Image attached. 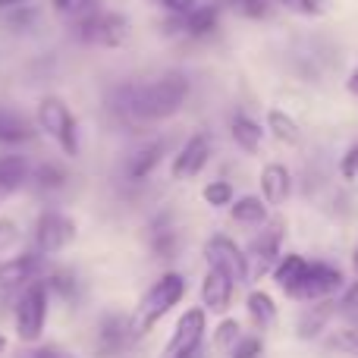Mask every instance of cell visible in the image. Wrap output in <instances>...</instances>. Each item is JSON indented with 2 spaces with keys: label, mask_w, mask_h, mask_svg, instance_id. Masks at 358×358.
Returning a JSON list of instances; mask_svg holds the SVG:
<instances>
[{
  "label": "cell",
  "mask_w": 358,
  "mask_h": 358,
  "mask_svg": "<svg viewBox=\"0 0 358 358\" xmlns=\"http://www.w3.org/2000/svg\"><path fill=\"white\" fill-rule=\"evenodd\" d=\"M69 185V170L57 161H41L31 167L29 176V189L38 192V195H57Z\"/></svg>",
  "instance_id": "cell-20"
},
{
  "label": "cell",
  "mask_w": 358,
  "mask_h": 358,
  "mask_svg": "<svg viewBox=\"0 0 358 358\" xmlns=\"http://www.w3.org/2000/svg\"><path fill=\"white\" fill-rule=\"evenodd\" d=\"M242 340V327H239V321H233V317H223L220 324H217V330H214V349L217 352H233V346Z\"/></svg>",
  "instance_id": "cell-28"
},
{
  "label": "cell",
  "mask_w": 358,
  "mask_h": 358,
  "mask_svg": "<svg viewBox=\"0 0 358 358\" xmlns=\"http://www.w3.org/2000/svg\"><path fill=\"white\" fill-rule=\"evenodd\" d=\"M273 3H280L289 13H299V16H321L324 13L321 0H273Z\"/></svg>",
  "instance_id": "cell-35"
},
{
  "label": "cell",
  "mask_w": 358,
  "mask_h": 358,
  "mask_svg": "<svg viewBox=\"0 0 358 358\" xmlns=\"http://www.w3.org/2000/svg\"><path fill=\"white\" fill-rule=\"evenodd\" d=\"M29 0H0V13H10V10H16V6H25Z\"/></svg>",
  "instance_id": "cell-39"
},
{
  "label": "cell",
  "mask_w": 358,
  "mask_h": 358,
  "mask_svg": "<svg viewBox=\"0 0 358 358\" xmlns=\"http://www.w3.org/2000/svg\"><path fill=\"white\" fill-rule=\"evenodd\" d=\"M38 136V123H31L16 107H0V145H29Z\"/></svg>",
  "instance_id": "cell-18"
},
{
  "label": "cell",
  "mask_w": 358,
  "mask_h": 358,
  "mask_svg": "<svg viewBox=\"0 0 358 358\" xmlns=\"http://www.w3.org/2000/svg\"><path fill=\"white\" fill-rule=\"evenodd\" d=\"M35 22H38V10L31 3L16 6V10L3 13V25L10 31H31V25H35Z\"/></svg>",
  "instance_id": "cell-30"
},
{
  "label": "cell",
  "mask_w": 358,
  "mask_h": 358,
  "mask_svg": "<svg viewBox=\"0 0 358 358\" xmlns=\"http://www.w3.org/2000/svg\"><path fill=\"white\" fill-rule=\"evenodd\" d=\"M267 129L273 132V138L283 145H299L302 142V129L296 126V120L283 110H271L267 113Z\"/></svg>",
  "instance_id": "cell-27"
},
{
  "label": "cell",
  "mask_w": 358,
  "mask_h": 358,
  "mask_svg": "<svg viewBox=\"0 0 358 358\" xmlns=\"http://www.w3.org/2000/svg\"><path fill=\"white\" fill-rule=\"evenodd\" d=\"M182 358H208V349H204V346H198L195 352H189V355H182Z\"/></svg>",
  "instance_id": "cell-40"
},
{
  "label": "cell",
  "mask_w": 358,
  "mask_h": 358,
  "mask_svg": "<svg viewBox=\"0 0 358 358\" xmlns=\"http://www.w3.org/2000/svg\"><path fill=\"white\" fill-rule=\"evenodd\" d=\"M182 299H185V277H182V273H176V271L164 273V277L157 280V283L142 296V302H138V311L132 315L136 334L145 336L148 330H155L157 324H161L164 317H167L170 311H173L176 305L182 302Z\"/></svg>",
  "instance_id": "cell-3"
},
{
  "label": "cell",
  "mask_w": 358,
  "mask_h": 358,
  "mask_svg": "<svg viewBox=\"0 0 358 358\" xmlns=\"http://www.w3.org/2000/svg\"><path fill=\"white\" fill-rule=\"evenodd\" d=\"M343 289V271L334 264H324V261H311L308 277L302 283L299 292V302H324V299H334Z\"/></svg>",
  "instance_id": "cell-13"
},
{
  "label": "cell",
  "mask_w": 358,
  "mask_h": 358,
  "mask_svg": "<svg viewBox=\"0 0 358 358\" xmlns=\"http://www.w3.org/2000/svg\"><path fill=\"white\" fill-rule=\"evenodd\" d=\"M340 311V302L334 299H324V302H308V308L299 315V336H317L324 327L330 324V317Z\"/></svg>",
  "instance_id": "cell-22"
},
{
  "label": "cell",
  "mask_w": 358,
  "mask_h": 358,
  "mask_svg": "<svg viewBox=\"0 0 358 358\" xmlns=\"http://www.w3.org/2000/svg\"><path fill=\"white\" fill-rule=\"evenodd\" d=\"M41 283L48 286L50 299L69 305V308H79L82 299H85V283H82V277L73 271V267H48Z\"/></svg>",
  "instance_id": "cell-16"
},
{
  "label": "cell",
  "mask_w": 358,
  "mask_h": 358,
  "mask_svg": "<svg viewBox=\"0 0 358 358\" xmlns=\"http://www.w3.org/2000/svg\"><path fill=\"white\" fill-rule=\"evenodd\" d=\"M245 311H248V317H252V324H255L258 330L271 327V324L277 321V305H273V299L267 296L264 289L248 292V299H245Z\"/></svg>",
  "instance_id": "cell-26"
},
{
  "label": "cell",
  "mask_w": 358,
  "mask_h": 358,
  "mask_svg": "<svg viewBox=\"0 0 358 358\" xmlns=\"http://www.w3.org/2000/svg\"><path fill=\"white\" fill-rule=\"evenodd\" d=\"M3 352H6V336L0 334V355H3Z\"/></svg>",
  "instance_id": "cell-42"
},
{
  "label": "cell",
  "mask_w": 358,
  "mask_h": 358,
  "mask_svg": "<svg viewBox=\"0 0 358 358\" xmlns=\"http://www.w3.org/2000/svg\"><path fill=\"white\" fill-rule=\"evenodd\" d=\"M179 245H182V239H179V227H176L173 214H170V210H161V214L151 217V223H148L151 255H155L157 261H173L179 255Z\"/></svg>",
  "instance_id": "cell-15"
},
{
  "label": "cell",
  "mask_w": 358,
  "mask_h": 358,
  "mask_svg": "<svg viewBox=\"0 0 358 358\" xmlns=\"http://www.w3.org/2000/svg\"><path fill=\"white\" fill-rule=\"evenodd\" d=\"M48 311H50V292L41 280H35L13 302V327H16V336L22 346H35L41 340L44 324H48Z\"/></svg>",
  "instance_id": "cell-4"
},
{
  "label": "cell",
  "mask_w": 358,
  "mask_h": 358,
  "mask_svg": "<svg viewBox=\"0 0 358 358\" xmlns=\"http://www.w3.org/2000/svg\"><path fill=\"white\" fill-rule=\"evenodd\" d=\"M289 192H292V176L283 164H267V167L261 170V198H264L267 204H273V208L286 204Z\"/></svg>",
  "instance_id": "cell-21"
},
{
  "label": "cell",
  "mask_w": 358,
  "mask_h": 358,
  "mask_svg": "<svg viewBox=\"0 0 358 358\" xmlns=\"http://www.w3.org/2000/svg\"><path fill=\"white\" fill-rule=\"evenodd\" d=\"M233 292H236V283L229 277H223L220 271H210L204 273L201 280V305L204 311L210 315H227L229 305H233Z\"/></svg>",
  "instance_id": "cell-17"
},
{
  "label": "cell",
  "mask_w": 358,
  "mask_h": 358,
  "mask_svg": "<svg viewBox=\"0 0 358 358\" xmlns=\"http://www.w3.org/2000/svg\"><path fill=\"white\" fill-rule=\"evenodd\" d=\"M136 340L138 334L132 317L123 311H107L98 321V330H94V352H98V358H123Z\"/></svg>",
  "instance_id": "cell-9"
},
{
  "label": "cell",
  "mask_w": 358,
  "mask_h": 358,
  "mask_svg": "<svg viewBox=\"0 0 358 358\" xmlns=\"http://www.w3.org/2000/svg\"><path fill=\"white\" fill-rule=\"evenodd\" d=\"M6 198H10V192H6V189H0V204H3Z\"/></svg>",
  "instance_id": "cell-43"
},
{
  "label": "cell",
  "mask_w": 358,
  "mask_h": 358,
  "mask_svg": "<svg viewBox=\"0 0 358 358\" xmlns=\"http://www.w3.org/2000/svg\"><path fill=\"white\" fill-rule=\"evenodd\" d=\"M73 35H76V41H82V44L117 48V44H123L126 35H129V19H126L123 13H113V10L98 6V10L73 19Z\"/></svg>",
  "instance_id": "cell-6"
},
{
  "label": "cell",
  "mask_w": 358,
  "mask_h": 358,
  "mask_svg": "<svg viewBox=\"0 0 358 358\" xmlns=\"http://www.w3.org/2000/svg\"><path fill=\"white\" fill-rule=\"evenodd\" d=\"M308 267H311V261H305L302 255H283L277 261V267H273V280H277V286L289 299H299L305 277H308Z\"/></svg>",
  "instance_id": "cell-19"
},
{
  "label": "cell",
  "mask_w": 358,
  "mask_h": 358,
  "mask_svg": "<svg viewBox=\"0 0 358 358\" xmlns=\"http://www.w3.org/2000/svg\"><path fill=\"white\" fill-rule=\"evenodd\" d=\"M50 6H54V13H60V16H66L69 22H73V19L98 10L101 0H50Z\"/></svg>",
  "instance_id": "cell-31"
},
{
  "label": "cell",
  "mask_w": 358,
  "mask_h": 358,
  "mask_svg": "<svg viewBox=\"0 0 358 358\" xmlns=\"http://www.w3.org/2000/svg\"><path fill=\"white\" fill-rule=\"evenodd\" d=\"M29 176H31V167L22 155H0V189L16 195L19 189L29 185Z\"/></svg>",
  "instance_id": "cell-24"
},
{
  "label": "cell",
  "mask_w": 358,
  "mask_h": 358,
  "mask_svg": "<svg viewBox=\"0 0 358 358\" xmlns=\"http://www.w3.org/2000/svg\"><path fill=\"white\" fill-rule=\"evenodd\" d=\"M192 82L185 73H164L151 82H138V120L142 126L170 120L189 101Z\"/></svg>",
  "instance_id": "cell-1"
},
{
  "label": "cell",
  "mask_w": 358,
  "mask_h": 358,
  "mask_svg": "<svg viewBox=\"0 0 358 358\" xmlns=\"http://www.w3.org/2000/svg\"><path fill=\"white\" fill-rule=\"evenodd\" d=\"M208 161H210V136L195 132V136L185 138L182 148L173 155V167H170V173H173V179H192L208 167Z\"/></svg>",
  "instance_id": "cell-14"
},
{
  "label": "cell",
  "mask_w": 358,
  "mask_h": 358,
  "mask_svg": "<svg viewBox=\"0 0 358 358\" xmlns=\"http://www.w3.org/2000/svg\"><path fill=\"white\" fill-rule=\"evenodd\" d=\"M157 6H161L167 16H185V13H192L198 6V0H155Z\"/></svg>",
  "instance_id": "cell-37"
},
{
  "label": "cell",
  "mask_w": 358,
  "mask_h": 358,
  "mask_svg": "<svg viewBox=\"0 0 358 358\" xmlns=\"http://www.w3.org/2000/svg\"><path fill=\"white\" fill-rule=\"evenodd\" d=\"M229 217L242 227H264L267 223V201L261 195H242L229 204Z\"/></svg>",
  "instance_id": "cell-25"
},
{
  "label": "cell",
  "mask_w": 358,
  "mask_h": 358,
  "mask_svg": "<svg viewBox=\"0 0 358 358\" xmlns=\"http://www.w3.org/2000/svg\"><path fill=\"white\" fill-rule=\"evenodd\" d=\"M340 315L346 317L349 324H355V327H358V283H352L346 292H343V299H340Z\"/></svg>",
  "instance_id": "cell-36"
},
{
  "label": "cell",
  "mask_w": 358,
  "mask_h": 358,
  "mask_svg": "<svg viewBox=\"0 0 358 358\" xmlns=\"http://www.w3.org/2000/svg\"><path fill=\"white\" fill-rule=\"evenodd\" d=\"M31 239H35V252L41 258H54L76 242V220L57 208H44L35 220Z\"/></svg>",
  "instance_id": "cell-7"
},
{
  "label": "cell",
  "mask_w": 358,
  "mask_h": 358,
  "mask_svg": "<svg viewBox=\"0 0 358 358\" xmlns=\"http://www.w3.org/2000/svg\"><path fill=\"white\" fill-rule=\"evenodd\" d=\"M283 220H273V223H264L258 236L248 242L245 255H248V277L252 280H261L264 273H271L277 267V261L283 258L280 255V245H283Z\"/></svg>",
  "instance_id": "cell-10"
},
{
  "label": "cell",
  "mask_w": 358,
  "mask_h": 358,
  "mask_svg": "<svg viewBox=\"0 0 358 358\" xmlns=\"http://www.w3.org/2000/svg\"><path fill=\"white\" fill-rule=\"evenodd\" d=\"M167 138L164 136H142L132 151L123 157L120 164V176H123L126 185H142L155 176V170L161 167V161L167 157Z\"/></svg>",
  "instance_id": "cell-8"
},
{
  "label": "cell",
  "mask_w": 358,
  "mask_h": 358,
  "mask_svg": "<svg viewBox=\"0 0 358 358\" xmlns=\"http://www.w3.org/2000/svg\"><path fill=\"white\" fill-rule=\"evenodd\" d=\"M35 123H38V132H44V136H48L66 157H79V151H82L79 120H76V113L69 110L63 98H57V94H44V98L38 101Z\"/></svg>",
  "instance_id": "cell-2"
},
{
  "label": "cell",
  "mask_w": 358,
  "mask_h": 358,
  "mask_svg": "<svg viewBox=\"0 0 358 358\" xmlns=\"http://www.w3.org/2000/svg\"><path fill=\"white\" fill-rule=\"evenodd\" d=\"M204 258H208L210 271H220L223 277H229L236 286L248 283V255L245 248H239L229 236H210L204 245Z\"/></svg>",
  "instance_id": "cell-11"
},
{
  "label": "cell",
  "mask_w": 358,
  "mask_h": 358,
  "mask_svg": "<svg viewBox=\"0 0 358 358\" xmlns=\"http://www.w3.org/2000/svg\"><path fill=\"white\" fill-rule=\"evenodd\" d=\"M19 239H22V229H19V223L13 220V217H0V255L13 252V248L19 245Z\"/></svg>",
  "instance_id": "cell-33"
},
{
  "label": "cell",
  "mask_w": 358,
  "mask_h": 358,
  "mask_svg": "<svg viewBox=\"0 0 358 358\" xmlns=\"http://www.w3.org/2000/svg\"><path fill=\"white\" fill-rule=\"evenodd\" d=\"M204 334H208V311L204 308H189L179 315L173 336H170L164 358H182L189 352H195L198 346H204Z\"/></svg>",
  "instance_id": "cell-12"
},
{
  "label": "cell",
  "mask_w": 358,
  "mask_h": 358,
  "mask_svg": "<svg viewBox=\"0 0 358 358\" xmlns=\"http://www.w3.org/2000/svg\"><path fill=\"white\" fill-rule=\"evenodd\" d=\"M349 92H352V94H358V69L352 73V79H349Z\"/></svg>",
  "instance_id": "cell-41"
},
{
  "label": "cell",
  "mask_w": 358,
  "mask_h": 358,
  "mask_svg": "<svg viewBox=\"0 0 358 358\" xmlns=\"http://www.w3.org/2000/svg\"><path fill=\"white\" fill-rule=\"evenodd\" d=\"M204 201L210 204V208H229V204L236 201V192L233 185L227 182V179H210L208 185H204Z\"/></svg>",
  "instance_id": "cell-29"
},
{
  "label": "cell",
  "mask_w": 358,
  "mask_h": 358,
  "mask_svg": "<svg viewBox=\"0 0 358 358\" xmlns=\"http://www.w3.org/2000/svg\"><path fill=\"white\" fill-rule=\"evenodd\" d=\"M44 271H48V258H41L35 248L0 261V308H13V302H16L35 280H41Z\"/></svg>",
  "instance_id": "cell-5"
},
{
  "label": "cell",
  "mask_w": 358,
  "mask_h": 358,
  "mask_svg": "<svg viewBox=\"0 0 358 358\" xmlns=\"http://www.w3.org/2000/svg\"><path fill=\"white\" fill-rule=\"evenodd\" d=\"M16 358H76L69 349H63L60 343H35L29 349H19Z\"/></svg>",
  "instance_id": "cell-32"
},
{
  "label": "cell",
  "mask_w": 358,
  "mask_h": 358,
  "mask_svg": "<svg viewBox=\"0 0 358 358\" xmlns=\"http://www.w3.org/2000/svg\"><path fill=\"white\" fill-rule=\"evenodd\" d=\"M352 267H355V273H358V248H355V255H352Z\"/></svg>",
  "instance_id": "cell-44"
},
{
  "label": "cell",
  "mask_w": 358,
  "mask_h": 358,
  "mask_svg": "<svg viewBox=\"0 0 358 358\" xmlns=\"http://www.w3.org/2000/svg\"><path fill=\"white\" fill-rule=\"evenodd\" d=\"M340 173H343V179H355V176H358V142L346 151V155H343V161H340Z\"/></svg>",
  "instance_id": "cell-38"
},
{
  "label": "cell",
  "mask_w": 358,
  "mask_h": 358,
  "mask_svg": "<svg viewBox=\"0 0 358 358\" xmlns=\"http://www.w3.org/2000/svg\"><path fill=\"white\" fill-rule=\"evenodd\" d=\"M261 352H264V343H261V336H245V334H242V340L233 346L229 358H261Z\"/></svg>",
  "instance_id": "cell-34"
},
{
  "label": "cell",
  "mask_w": 358,
  "mask_h": 358,
  "mask_svg": "<svg viewBox=\"0 0 358 358\" xmlns=\"http://www.w3.org/2000/svg\"><path fill=\"white\" fill-rule=\"evenodd\" d=\"M229 136H233L236 148H242L245 155H258L261 142H264V129H261L248 113H236V117L229 120Z\"/></svg>",
  "instance_id": "cell-23"
}]
</instances>
